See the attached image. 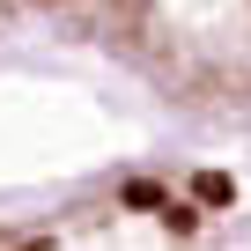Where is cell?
Here are the masks:
<instances>
[{
  "label": "cell",
  "instance_id": "1",
  "mask_svg": "<svg viewBox=\"0 0 251 251\" xmlns=\"http://www.w3.org/2000/svg\"><path fill=\"white\" fill-rule=\"evenodd\" d=\"M23 15L133 59L177 96L251 103V0H0V30Z\"/></svg>",
  "mask_w": 251,
  "mask_h": 251
}]
</instances>
